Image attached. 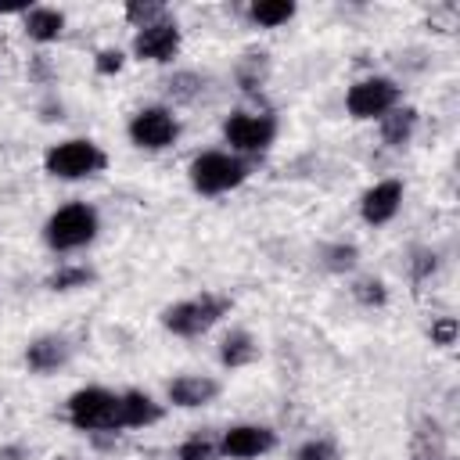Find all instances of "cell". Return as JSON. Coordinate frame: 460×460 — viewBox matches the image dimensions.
Instances as JSON below:
<instances>
[{"instance_id": "1", "label": "cell", "mask_w": 460, "mask_h": 460, "mask_svg": "<svg viewBox=\"0 0 460 460\" xmlns=\"http://www.w3.org/2000/svg\"><path fill=\"white\" fill-rule=\"evenodd\" d=\"M248 172H252L248 158H241V155H234V151H201V155H194L190 165H187L190 187H194L198 194H205V198H219V194L237 190V187L248 180Z\"/></svg>"}, {"instance_id": "2", "label": "cell", "mask_w": 460, "mask_h": 460, "mask_svg": "<svg viewBox=\"0 0 460 460\" xmlns=\"http://www.w3.org/2000/svg\"><path fill=\"white\" fill-rule=\"evenodd\" d=\"M97 230H101L97 208L86 201H68L47 216L43 241L50 252H75V248H86L97 237Z\"/></svg>"}, {"instance_id": "3", "label": "cell", "mask_w": 460, "mask_h": 460, "mask_svg": "<svg viewBox=\"0 0 460 460\" xmlns=\"http://www.w3.org/2000/svg\"><path fill=\"white\" fill-rule=\"evenodd\" d=\"M230 313V298L216 295V291H201L194 298L172 302L162 309V327L176 338H201L205 331H212L223 316Z\"/></svg>"}, {"instance_id": "4", "label": "cell", "mask_w": 460, "mask_h": 460, "mask_svg": "<svg viewBox=\"0 0 460 460\" xmlns=\"http://www.w3.org/2000/svg\"><path fill=\"white\" fill-rule=\"evenodd\" d=\"M43 169L54 180H90L108 169V155L101 144H93L86 137H72V140L50 144L43 151Z\"/></svg>"}, {"instance_id": "5", "label": "cell", "mask_w": 460, "mask_h": 460, "mask_svg": "<svg viewBox=\"0 0 460 460\" xmlns=\"http://www.w3.org/2000/svg\"><path fill=\"white\" fill-rule=\"evenodd\" d=\"M65 417L75 431H90V435L119 431V392L101 388V385H86V388L68 395Z\"/></svg>"}, {"instance_id": "6", "label": "cell", "mask_w": 460, "mask_h": 460, "mask_svg": "<svg viewBox=\"0 0 460 460\" xmlns=\"http://www.w3.org/2000/svg\"><path fill=\"white\" fill-rule=\"evenodd\" d=\"M223 140L230 144L234 155L252 158L273 147L277 140V119L266 111H230L223 119Z\"/></svg>"}, {"instance_id": "7", "label": "cell", "mask_w": 460, "mask_h": 460, "mask_svg": "<svg viewBox=\"0 0 460 460\" xmlns=\"http://www.w3.org/2000/svg\"><path fill=\"white\" fill-rule=\"evenodd\" d=\"M126 133H129V144L140 151H165L180 140V119L165 104H147L133 111Z\"/></svg>"}, {"instance_id": "8", "label": "cell", "mask_w": 460, "mask_h": 460, "mask_svg": "<svg viewBox=\"0 0 460 460\" xmlns=\"http://www.w3.org/2000/svg\"><path fill=\"white\" fill-rule=\"evenodd\" d=\"M399 86H395V79H388V75H367V79H359V83H352L349 86V93H345V111L352 115V119H359V122H370V119H381V115H388L395 104H399Z\"/></svg>"}, {"instance_id": "9", "label": "cell", "mask_w": 460, "mask_h": 460, "mask_svg": "<svg viewBox=\"0 0 460 460\" xmlns=\"http://www.w3.org/2000/svg\"><path fill=\"white\" fill-rule=\"evenodd\" d=\"M216 449L226 460H259L277 449V431L266 424H234L219 435Z\"/></svg>"}, {"instance_id": "10", "label": "cell", "mask_w": 460, "mask_h": 460, "mask_svg": "<svg viewBox=\"0 0 460 460\" xmlns=\"http://www.w3.org/2000/svg\"><path fill=\"white\" fill-rule=\"evenodd\" d=\"M180 25L165 14L162 22H151L144 29L133 32V58L140 61H151V65H165L180 54Z\"/></svg>"}, {"instance_id": "11", "label": "cell", "mask_w": 460, "mask_h": 460, "mask_svg": "<svg viewBox=\"0 0 460 460\" xmlns=\"http://www.w3.org/2000/svg\"><path fill=\"white\" fill-rule=\"evenodd\" d=\"M402 194H406V187H402V180H395V176L377 180L374 187H367V190L359 194V216H363V223H370V226L392 223L395 212L402 208Z\"/></svg>"}, {"instance_id": "12", "label": "cell", "mask_w": 460, "mask_h": 460, "mask_svg": "<svg viewBox=\"0 0 460 460\" xmlns=\"http://www.w3.org/2000/svg\"><path fill=\"white\" fill-rule=\"evenodd\" d=\"M165 395H169V402L180 406V410H201V406L216 402L219 381L208 377V374H180V377H172V381L165 385Z\"/></svg>"}, {"instance_id": "13", "label": "cell", "mask_w": 460, "mask_h": 460, "mask_svg": "<svg viewBox=\"0 0 460 460\" xmlns=\"http://www.w3.org/2000/svg\"><path fill=\"white\" fill-rule=\"evenodd\" d=\"M68 356H72V345L61 334H43L25 345V367L32 374H54L68 363Z\"/></svg>"}, {"instance_id": "14", "label": "cell", "mask_w": 460, "mask_h": 460, "mask_svg": "<svg viewBox=\"0 0 460 460\" xmlns=\"http://www.w3.org/2000/svg\"><path fill=\"white\" fill-rule=\"evenodd\" d=\"M162 420V406L140 392V388H129V392H119V428H151Z\"/></svg>"}, {"instance_id": "15", "label": "cell", "mask_w": 460, "mask_h": 460, "mask_svg": "<svg viewBox=\"0 0 460 460\" xmlns=\"http://www.w3.org/2000/svg\"><path fill=\"white\" fill-rule=\"evenodd\" d=\"M255 359H259V341H255V334H252V331L237 327V331H230V334L219 341V363H223L226 370L252 367Z\"/></svg>"}, {"instance_id": "16", "label": "cell", "mask_w": 460, "mask_h": 460, "mask_svg": "<svg viewBox=\"0 0 460 460\" xmlns=\"http://www.w3.org/2000/svg\"><path fill=\"white\" fill-rule=\"evenodd\" d=\"M22 29H25V36L36 40V43H54V40H61V32H65V14H61L58 7H29V11L22 14Z\"/></svg>"}, {"instance_id": "17", "label": "cell", "mask_w": 460, "mask_h": 460, "mask_svg": "<svg viewBox=\"0 0 460 460\" xmlns=\"http://www.w3.org/2000/svg\"><path fill=\"white\" fill-rule=\"evenodd\" d=\"M377 126H381V140L388 147H406L413 140V133H417V108L395 104L388 115L377 119Z\"/></svg>"}, {"instance_id": "18", "label": "cell", "mask_w": 460, "mask_h": 460, "mask_svg": "<svg viewBox=\"0 0 460 460\" xmlns=\"http://www.w3.org/2000/svg\"><path fill=\"white\" fill-rule=\"evenodd\" d=\"M413 460H446V431L438 420H424L410 442Z\"/></svg>"}, {"instance_id": "19", "label": "cell", "mask_w": 460, "mask_h": 460, "mask_svg": "<svg viewBox=\"0 0 460 460\" xmlns=\"http://www.w3.org/2000/svg\"><path fill=\"white\" fill-rule=\"evenodd\" d=\"M295 4L291 0H255L248 4V22L259 25V29H280L295 18Z\"/></svg>"}, {"instance_id": "20", "label": "cell", "mask_w": 460, "mask_h": 460, "mask_svg": "<svg viewBox=\"0 0 460 460\" xmlns=\"http://www.w3.org/2000/svg\"><path fill=\"white\" fill-rule=\"evenodd\" d=\"M266 75H270L266 54H244V58L237 61V68H234V79H237V86H241L244 93H259L262 83H266Z\"/></svg>"}, {"instance_id": "21", "label": "cell", "mask_w": 460, "mask_h": 460, "mask_svg": "<svg viewBox=\"0 0 460 460\" xmlns=\"http://www.w3.org/2000/svg\"><path fill=\"white\" fill-rule=\"evenodd\" d=\"M86 284H93V270L83 266V262H65V266H58V270L47 277V288H50V291H79V288H86Z\"/></svg>"}, {"instance_id": "22", "label": "cell", "mask_w": 460, "mask_h": 460, "mask_svg": "<svg viewBox=\"0 0 460 460\" xmlns=\"http://www.w3.org/2000/svg\"><path fill=\"white\" fill-rule=\"evenodd\" d=\"M201 90H205V75H198V72H176L165 83V93L172 104H190L201 97Z\"/></svg>"}, {"instance_id": "23", "label": "cell", "mask_w": 460, "mask_h": 460, "mask_svg": "<svg viewBox=\"0 0 460 460\" xmlns=\"http://www.w3.org/2000/svg\"><path fill=\"white\" fill-rule=\"evenodd\" d=\"M356 262H359V248L356 244L338 241V244L323 248V270H331V273H352Z\"/></svg>"}, {"instance_id": "24", "label": "cell", "mask_w": 460, "mask_h": 460, "mask_svg": "<svg viewBox=\"0 0 460 460\" xmlns=\"http://www.w3.org/2000/svg\"><path fill=\"white\" fill-rule=\"evenodd\" d=\"M352 298L359 302V305H367V309H381L385 302H388V288H385V280H377V277H359V280H352Z\"/></svg>"}, {"instance_id": "25", "label": "cell", "mask_w": 460, "mask_h": 460, "mask_svg": "<svg viewBox=\"0 0 460 460\" xmlns=\"http://www.w3.org/2000/svg\"><path fill=\"white\" fill-rule=\"evenodd\" d=\"M162 18H165V4H158V0H129L126 4V22L133 29H144V25L162 22Z\"/></svg>"}, {"instance_id": "26", "label": "cell", "mask_w": 460, "mask_h": 460, "mask_svg": "<svg viewBox=\"0 0 460 460\" xmlns=\"http://www.w3.org/2000/svg\"><path fill=\"white\" fill-rule=\"evenodd\" d=\"M219 456V449H216V442L208 438V435H190V438H183L180 446H176V460H216Z\"/></svg>"}, {"instance_id": "27", "label": "cell", "mask_w": 460, "mask_h": 460, "mask_svg": "<svg viewBox=\"0 0 460 460\" xmlns=\"http://www.w3.org/2000/svg\"><path fill=\"white\" fill-rule=\"evenodd\" d=\"M295 460H338V442L331 435H313L295 449Z\"/></svg>"}, {"instance_id": "28", "label": "cell", "mask_w": 460, "mask_h": 460, "mask_svg": "<svg viewBox=\"0 0 460 460\" xmlns=\"http://www.w3.org/2000/svg\"><path fill=\"white\" fill-rule=\"evenodd\" d=\"M456 334H460L456 316H438V320H431V327H428V338H431L435 349H453V345H456Z\"/></svg>"}, {"instance_id": "29", "label": "cell", "mask_w": 460, "mask_h": 460, "mask_svg": "<svg viewBox=\"0 0 460 460\" xmlns=\"http://www.w3.org/2000/svg\"><path fill=\"white\" fill-rule=\"evenodd\" d=\"M122 65H126V54H122L119 47H104V50H97V58H93L97 75H119Z\"/></svg>"}, {"instance_id": "30", "label": "cell", "mask_w": 460, "mask_h": 460, "mask_svg": "<svg viewBox=\"0 0 460 460\" xmlns=\"http://www.w3.org/2000/svg\"><path fill=\"white\" fill-rule=\"evenodd\" d=\"M435 270H438V255H435L431 248H417V252H413V262H410L413 280H424V277H431Z\"/></svg>"}, {"instance_id": "31", "label": "cell", "mask_w": 460, "mask_h": 460, "mask_svg": "<svg viewBox=\"0 0 460 460\" xmlns=\"http://www.w3.org/2000/svg\"><path fill=\"white\" fill-rule=\"evenodd\" d=\"M0 460H29L25 446H0Z\"/></svg>"}, {"instance_id": "32", "label": "cell", "mask_w": 460, "mask_h": 460, "mask_svg": "<svg viewBox=\"0 0 460 460\" xmlns=\"http://www.w3.org/2000/svg\"><path fill=\"white\" fill-rule=\"evenodd\" d=\"M446 460H449V456H446Z\"/></svg>"}]
</instances>
